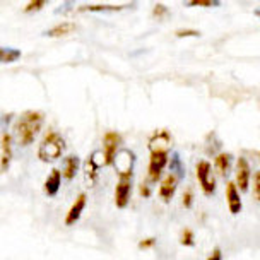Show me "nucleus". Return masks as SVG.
I'll list each match as a JSON object with an SVG mask.
<instances>
[{
    "label": "nucleus",
    "mask_w": 260,
    "mask_h": 260,
    "mask_svg": "<svg viewBox=\"0 0 260 260\" xmlns=\"http://www.w3.org/2000/svg\"><path fill=\"white\" fill-rule=\"evenodd\" d=\"M255 14H257V16L260 17V9H258V11H255Z\"/></svg>",
    "instance_id": "7c9ffc66"
},
{
    "label": "nucleus",
    "mask_w": 260,
    "mask_h": 260,
    "mask_svg": "<svg viewBox=\"0 0 260 260\" xmlns=\"http://www.w3.org/2000/svg\"><path fill=\"white\" fill-rule=\"evenodd\" d=\"M187 7H212V6H217L216 2H187L185 4Z\"/></svg>",
    "instance_id": "c85d7f7f"
},
{
    "label": "nucleus",
    "mask_w": 260,
    "mask_h": 260,
    "mask_svg": "<svg viewBox=\"0 0 260 260\" xmlns=\"http://www.w3.org/2000/svg\"><path fill=\"white\" fill-rule=\"evenodd\" d=\"M250 178H252V171H250L248 161L243 156H240L236 159V180L235 185L240 192H247L250 187Z\"/></svg>",
    "instance_id": "1a4fd4ad"
},
{
    "label": "nucleus",
    "mask_w": 260,
    "mask_h": 260,
    "mask_svg": "<svg viewBox=\"0 0 260 260\" xmlns=\"http://www.w3.org/2000/svg\"><path fill=\"white\" fill-rule=\"evenodd\" d=\"M0 173H6L9 170L14 157V147H12V136L11 134H4L2 141H0Z\"/></svg>",
    "instance_id": "f8f14e48"
},
{
    "label": "nucleus",
    "mask_w": 260,
    "mask_h": 260,
    "mask_svg": "<svg viewBox=\"0 0 260 260\" xmlns=\"http://www.w3.org/2000/svg\"><path fill=\"white\" fill-rule=\"evenodd\" d=\"M178 183H180V175L176 173V171H171V173L166 175L159 182V188H157V193H159L161 201L170 202L171 199L175 197Z\"/></svg>",
    "instance_id": "6e6552de"
},
{
    "label": "nucleus",
    "mask_w": 260,
    "mask_h": 260,
    "mask_svg": "<svg viewBox=\"0 0 260 260\" xmlns=\"http://www.w3.org/2000/svg\"><path fill=\"white\" fill-rule=\"evenodd\" d=\"M45 122V115L38 110H26L16 122V136L21 146H29L36 141Z\"/></svg>",
    "instance_id": "f257e3e1"
},
{
    "label": "nucleus",
    "mask_w": 260,
    "mask_h": 260,
    "mask_svg": "<svg viewBox=\"0 0 260 260\" xmlns=\"http://www.w3.org/2000/svg\"><path fill=\"white\" fill-rule=\"evenodd\" d=\"M139 192H141L142 197H151L152 188H151V182L147 178L144 180V182H141V185H139Z\"/></svg>",
    "instance_id": "393cba45"
},
{
    "label": "nucleus",
    "mask_w": 260,
    "mask_h": 260,
    "mask_svg": "<svg viewBox=\"0 0 260 260\" xmlns=\"http://www.w3.org/2000/svg\"><path fill=\"white\" fill-rule=\"evenodd\" d=\"M170 149L166 147H149V166H147V180L151 183L159 182L165 168L168 166Z\"/></svg>",
    "instance_id": "7ed1b4c3"
},
{
    "label": "nucleus",
    "mask_w": 260,
    "mask_h": 260,
    "mask_svg": "<svg viewBox=\"0 0 260 260\" xmlns=\"http://www.w3.org/2000/svg\"><path fill=\"white\" fill-rule=\"evenodd\" d=\"M156 245V238L154 236H147V238H144V240H141L139 241V248L141 250H149V248H152Z\"/></svg>",
    "instance_id": "a878e982"
},
{
    "label": "nucleus",
    "mask_w": 260,
    "mask_h": 260,
    "mask_svg": "<svg viewBox=\"0 0 260 260\" xmlns=\"http://www.w3.org/2000/svg\"><path fill=\"white\" fill-rule=\"evenodd\" d=\"M226 202H228V209H230L231 214H240L241 209H243V204H241V197H240V190L236 188L235 182L226 183Z\"/></svg>",
    "instance_id": "ddd939ff"
},
{
    "label": "nucleus",
    "mask_w": 260,
    "mask_h": 260,
    "mask_svg": "<svg viewBox=\"0 0 260 260\" xmlns=\"http://www.w3.org/2000/svg\"><path fill=\"white\" fill-rule=\"evenodd\" d=\"M79 170H81V159H79V156L71 154L63 159V166H62V170H60V173H62L63 180L72 182V180L76 178V175L79 173Z\"/></svg>",
    "instance_id": "2eb2a0df"
},
{
    "label": "nucleus",
    "mask_w": 260,
    "mask_h": 260,
    "mask_svg": "<svg viewBox=\"0 0 260 260\" xmlns=\"http://www.w3.org/2000/svg\"><path fill=\"white\" fill-rule=\"evenodd\" d=\"M152 14H154V17H162V16H166V14H168V7L162 6V4H156Z\"/></svg>",
    "instance_id": "cd10ccee"
},
{
    "label": "nucleus",
    "mask_w": 260,
    "mask_h": 260,
    "mask_svg": "<svg viewBox=\"0 0 260 260\" xmlns=\"http://www.w3.org/2000/svg\"><path fill=\"white\" fill-rule=\"evenodd\" d=\"M111 165H113L115 171H117L118 178H132L134 165H136V154L130 149H120Z\"/></svg>",
    "instance_id": "20e7f679"
},
{
    "label": "nucleus",
    "mask_w": 260,
    "mask_h": 260,
    "mask_svg": "<svg viewBox=\"0 0 260 260\" xmlns=\"http://www.w3.org/2000/svg\"><path fill=\"white\" fill-rule=\"evenodd\" d=\"M62 173H60L58 168H52L50 170L48 176H46L45 183H43V188H45V193L48 197H55L58 193L60 187H62Z\"/></svg>",
    "instance_id": "4468645a"
},
{
    "label": "nucleus",
    "mask_w": 260,
    "mask_h": 260,
    "mask_svg": "<svg viewBox=\"0 0 260 260\" xmlns=\"http://www.w3.org/2000/svg\"><path fill=\"white\" fill-rule=\"evenodd\" d=\"M231 165H233V156L230 152H219L214 157V168L221 176H226L228 171L231 170Z\"/></svg>",
    "instance_id": "f3484780"
},
{
    "label": "nucleus",
    "mask_w": 260,
    "mask_h": 260,
    "mask_svg": "<svg viewBox=\"0 0 260 260\" xmlns=\"http://www.w3.org/2000/svg\"><path fill=\"white\" fill-rule=\"evenodd\" d=\"M252 180H253V195H255V199L260 202V170L255 171Z\"/></svg>",
    "instance_id": "b1692460"
},
{
    "label": "nucleus",
    "mask_w": 260,
    "mask_h": 260,
    "mask_svg": "<svg viewBox=\"0 0 260 260\" xmlns=\"http://www.w3.org/2000/svg\"><path fill=\"white\" fill-rule=\"evenodd\" d=\"M86 204H87V195L79 193L76 197V201L72 202L71 209L67 211V214H65V221H63L65 226H72L81 219L82 212H84V209H86Z\"/></svg>",
    "instance_id": "9b49d317"
},
{
    "label": "nucleus",
    "mask_w": 260,
    "mask_h": 260,
    "mask_svg": "<svg viewBox=\"0 0 260 260\" xmlns=\"http://www.w3.org/2000/svg\"><path fill=\"white\" fill-rule=\"evenodd\" d=\"M65 151H67V142H65V139L62 137V134L58 132H48L46 136L43 137V141H41L40 147H38V157L43 162H48V165H52L57 159H60Z\"/></svg>",
    "instance_id": "f03ea898"
},
{
    "label": "nucleus",
    "mask_w": 260,
    "mask_h": 260,
    "mask_svg": "<svg viewBox=\"0 0 260 260\" xmlns=\"http://www.w3.org/2000/svg\"><path fill=\"white\" fill-rule=\"evenodd\" d=\"M182 202H183V206L187 207V209L192 207V204H193V190L190 188V187L183 192V195H182Z\"/></svg>",
    "instance_id": "5701e85b"
},
{
    "label": "nucleus",
    "mask_w": 260,
    "mask_h": 260,
    "mask_svg": "<svg viewBox=\"0 0 260 260\" xmlns=\"http://www.w3.org/2000/svg\"><path fill=\"white\" fill-rule=\"evenodd\" d=\"M22 57V52L17 48L0 46V63H14Z\"/></svg>",
    "instance_id": "aec40b11"
},
{
    "label": "nucleus",
    "mask_w": 260,
    "mask_h": 260,
    "mask_svg": "<svg viewBox=\"0 0 260 260\" xmlns=\"http://www.w3.org/2000/svg\"><path fill=\"white\" fill-rule=\"evenodd\" d=\"M195 173H197V180L204 193L212 195L216 192V178L212 173V165L206 159H201L195 166Z\"/></svg>",
    "instance_id": "39448f33"
},
{
    "label": "nucleus",
    "mask_w": 260,
    "mask_h": 260,
    "mask_svg": "<svg viewBox=\"0 0 260 260\" xmlns=\"http://www.w3.org/2000/svg\"><path fill=\"white\" fill-rule=\"evenodd\" d=\"M176 36H178V38H187V36H201V31H197V29H180V31H176Z\"/></svg>",
    "instance_id": "bb28decb"
},
{
    "label": "nucleus",
    "mask_w": 260,
    "mask_h": 260,
    "mask_svg": "<svg viewBox=\"0 0 260 260\" xmlns=\"http://www.w3.org/2000/svg\"><path fill=\"white\" fill-rule=\"evenodd\" d=\"M170 146H171V134L165 128L156 130L152 134V137L149 139V147H166V149H170Z\"/></svg>",
    "instance_id": "dca6fc26"
},
{
    "label": "nucleus",
    "mask_w": 260,
    "mask_h": 260,
    "mask_svg": "<svg viewBox=\"0 0 260 260\" xmlns=\"http://www.w3.org/2000/svg\"><path fill=\"white\" fill-rule=\"evenodd\" d=\"M76 22H60V24H55L53 27H50L48 31H46V36H50V38H62V36H67L69 32L76 31Z\"/></svg>",
    "instance_id": "a211bd4d"
},
{
    "label": "nucleus",
    "mask_w": 260,
    "mask_h": 260,
    "mask_svg": "<svg viewBox=\"0 0 260 260\" xmlns=\"http://www.w3.org/2000/svg\"><path fill=\"white\" fill-rule=\"evenodd\" d=\"M180 243H182L183 247H193V245H195V233L190 230V228H185V230L182 231Z\"/></svg>",
    "instance_id": "412c9836"
},
{
    "label": "nucleus",
    "mask_w": 260,
    "mask_h": 260,
    "mask_svg": "<svg viewBox=\"0 0 260 260\" xmlns=\"http://www.w3.org/2000/svg\"><path fill=\"white\" fill-rule=\"evenodd\" d=\"M122 142H123V137L120 136L118 132H115V130L106 132L103 136V151H101V154H103L105 166H110L111 162H113L115 156H117V152L120 151Z\"/></svg>",
    "instance_id": "423d86ee"
},
{
    "label": "nucleus",
    "mask_w": 260,
    "mask_h": 260,
    "mask_svg": "<svg viewBox=\"0 0 260 260\" xmlns=\"http://www.w3.org/2000/svg\"><path fill=\"white\" fill-rule=\"evenodd\" d=\"M125 6H111V4H86L81 6V11L84 12H118L123 11Z\"/></svg>",
    "instance_id": "6ab92c4d"
},
{
    "label": "nucleus",
    "mask_w": 260,
    "mask_h": 260,
    "mask_svg": "<svg viewBox=\"0 0 260 260\" xmlns=\"http://www.w3.org/2000/svg\"><path fill=\"white\" fill-rule=\"evenodd\" d=\"M207 260H222V252L219 247H216L214 250L211 252V255L207 257Z\"/></svg>",
    "instance_id": "c756f323"
},
{
    "label": "nucleus",
    "mask_w": 260,
    "mask_h": 260,
    "mask_svg": "<svg viewBox=\"0 0 260 260\" xmlns=\"http://www.w3.org/2000/svg\"><path fill=\"white\" fill-rule=\"evenodd\" d=\"M101 166H105L103 154H101V151L91 152L89 157H87L86 162H84V178H86V183L89 185V187L96 185V182H98V173H100Z\"/></svg>",
    "instance_id": "0eeeda50"
},
{
    "label": "nucleus",
    "mask_w": 260,
    "mask_h": 260,
    "mask_svg": "<svg viewBox=\"0 0 260 260\" xmlns=\"http://www.w3.org/2000/svg\"><path fill=\"white\" fill-rule=\"evenodd\" d=\"M45 6H46V2H43V0H31V2H27V4H26L22 11L27 12V14L38 12V11H41V9H43Z\"/></svg>",
    "instance_id": "4be33fe9"
},
{
    "label": "nucleus",
    "mask_w": 260,
    "mask_h": 260,
    "mask_svg": "<svg viewBox=\"0 0 260 260\" xmlns=\"http://www.w3.org/2000/svg\"><path fill=\"white\" fill-rule=\"evenodd\" d=\"M130 195H132V178H118V183L115 187V206L118 209L127 207Z\"/></svg>",
    "instance_id": "9d476101"
}]
</instances>
